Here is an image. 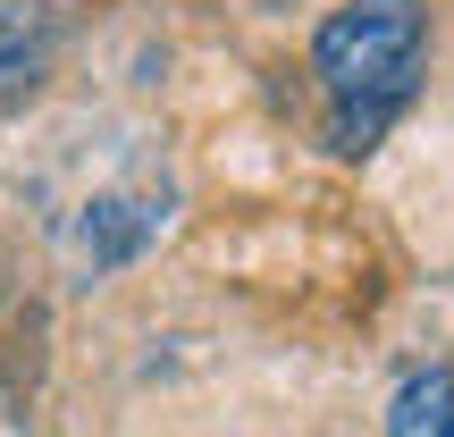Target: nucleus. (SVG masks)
<instances>
[{"mask_svg":"<svg viewBox=\"0 0 454 437\" xmlns=\"http://www.w3.org/2000/svg\"><path fill=\"white\" fill-rule=\"evenodd\" d=\"M429 59V9L421 0H345L311 43V67L328 84V144L371 152L379 127L412 101Z\"/></svg>","mask_w":454,"mask_h":437,"instance_id":"1","label":"nucleus"},{"mask_svg":"<svg viewBox=\"0 0 454 437\" xmlns=\"http://www.w3.org/2000/svg\"><path fill=\"white\" fill-rule=\"evenodd\" d=\"M160 194H101L93 211H84V227H76V244H84V261L93 269H118V261H135L152 236H160Z\"/></svg>","mask_w":454,"mask_h":437,"instance_id":"2","label":"nucleus"},{"mask_svg":"<svg viewBox=\"0 0 454 437\" xmlns=\"http://www.w3.org/2000/svg\"><path fill=\"white\" fill-rule=\"evenodd\" d=\"M51 59H59V17H51L43 0L0 9V101H26L34 84L51 76Z\"/></svg>","mask_w":454,"mask_h":437,"instance_id":"3","label":"nucleus"},{"mask_svg":"<svg viewBox=\"0 0 454 437\" xmlns=\"http://www.w3.org/2000/svg\"><path fill=\"white\" fill-rule=\"evenodd\" d=\"M387 437H454V371H412L387 404Z\"/></svg>","mask_w":454,"mask_h":437,"instance_id":"4","label":"nucleus"}]
</instances>
